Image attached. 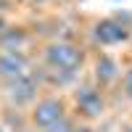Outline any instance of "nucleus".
Returning a JSON list of instances; mask_svg holds the SVG:
<instances>
[{"mask_svg":"<svg viewBox=\"0 0 132 132\" xmlns=\"http://www.w3.org/2000/svg\"><path fill=\"white\" fill-rule=\"evenodd\" d=\"M122 90H124V98L132 103V66H127L122 74Z\"/></svg>","mask_w":132,"mask_h":132,"instance_id":"10","label":"nucleus"},{"mask_svg":"<svg viewBox=\"0 0 132 132\" xmlns=\"http://www.w3.org/2000/svg\"><path fill=\"white\" fill-rule=\"evenodd\" d=\"M122 132H132V122H129V124H124V129H122Z\"/></svg>","mask_w":132,"mask_h":132,"instance_id":"12","label":"nucleus"},{"mask_svg":"<svg viewBox=\"0 0 132 132\" xmlns=\"http://www.w3.org/2000/svg\"><path fill=\"white\" fill-rule=\"evenodd\" d=\"M24 42H27V35L21 29H5L0 35V48L3 50H21Z\"/></svg>","mask_w":132,"mask_h":132,"instance_id":"8","label":"nucleus"},{"mask_svg":"<svg viewBox=\"0 0 132 132\" xmlns=\"http://www.w3.org/2000/svg\"><path fill=\"white\" fill-rule=\"evenodd\" d=\"M119 79H122V69H119V63L111 56L101 53V56L95 58V82H98V87H101V90H103V87H111Z\"/></svg>","mask_w":132,"mask_h":132,"instance_id":"6","label":"nucleus"},{"mask_svg":"<svg viewBox=\"0 0 132 132\" xmlns=\"http://www.w3.org/2000/svg\"><path fill=\"white\" fill-rule=\"evenodd\" d=\"M74 108H77V116H85V119H101L106 114V95L101 87L95 85H79L71 95Z\"/></svg>","mask_w":132,"mask_h":132,"instance_id":"4","label":"nucleus"},{"mask_svg":"<svg viewBox=\"0 0 132 132\" xmlns=\"http://www.w3.org/2000/svg\"><path fill=\"white\" fill-rule=\"evenodd\" d=\"M0 132H3V129H0Z\"/></svg>","mask_w":132,"mask_h":132,"instance_id":"14","label":"nucleus"},{"mask_svg":"<svg viewBox=\"0 0 132 132\" xmlns=\"http://www.w3.org/2000/svg\"><path fill=\"white\" fill-rule=\"evenodd\" d=\"M27 74H32L29 71V58L21 50H0V79L3 82L21 79Z\"/></svg>","mask_w":132,"mask_h":132,"instance_id":"5","label":"nucleus"},{"mask_svg":"<svg viewBox=\"0 0 132 132\" xmlns=\"http://www.w3.org/2000/svg\"><path fill=\"white\" fill-rule=\"evenodd\" d=\"M127 37V29L122 24H116V21H101V24L95 27V40L101 42V45H114V42H122Z\"/></svg>","mask_w":132,"mask_h":132,"instance_id":"7","label":"nucleus"},{"mask_svg":"<svg viewBox=\"0 0 132 132\" xmlns=\"http://www.w3.org/2000/svg\"><path fill=\"white\" fill-rule=\"evenodd\" d=\"M3 95H5L8 106H13V108L35 106L40 101V82H37V77L27 74V77H21V79L5 82L3 85Z\"/></svg>","mask_w":132,"mask_h":132,"instance_id":"3","label":"nucleus"},{"mask_svg":"<svg viewBox=\"0 0 132 132\" xmlns=\"http://www.w3.org/2000/svg\"><path fill=\"white\" fill-rule=\"evenodd\" d=\"M45 63L50 71H63V74H77L85 63V50L69 40H56L45 48Z\"/></svg>","mask_w":132,"mask_h":132,"instance_id":"1","label":"nucleus"},{"mask_svg":"<svg viewBox=\"0 0 132 132\" xmlns=\"http://www.w3.org/2000/svg\"><path fill=\"white\" fill-rule=\"evenodd\" d=\"M77 129V124H74V119L71 116H63L58 124H53V127H48L45 132H74Z\"/></svg>","mask_w":132,"mask_h":132,"instance_id":"9","label":"nucleus"},{"mask_svg":"<svg viewBox=\"0 0 132 132\" xmlns=\"http://www.w3.org/2000/svg\"><path fill=\"white\" fill-rule=\"evenodd\" d=\"M74 132H95V129H93L90 124H77V129H74Z\"/></svg>","mask_w":132,"mask_h":132,"instance_id":"11","label":"nucleus"},{"mask_svg":"<svg viewBox=\"0 0 132 132\" xmlns=\"http://www.w3.org/2000/svg\"><path fill=\"white\" fill-rule=\"evenodd\" d=\"M32 3H45V0H32Z\"/></svg>","mask_w":132,"mask_h":132,"instance_id":"13","label":"nucleus"},{"mask_svg":"<svg viewBox=\"0 0 132 132\" xmlns=\"http://www.w3.org/2000/svg\"><path fill=\"white\" fill-rule=\"evenodd\" d=\"M63 116H69V108H66V101L61 95H42L40 101L29 108V124L45 132L48 127L58 124Z\"/></svg>","mask_w":132,"mask_h":132,"instance_id":"2","label":"nucleus"}]
</instances>
